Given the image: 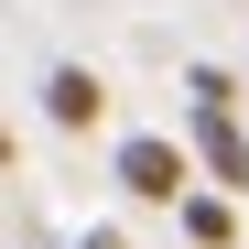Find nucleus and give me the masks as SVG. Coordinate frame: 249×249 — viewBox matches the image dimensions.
Masks as SVG:
<instances>
[{
    "instance_id": "obj_5",
    "label": "nucleus",
    "mask_w": 249,
    "mask_h": 249,
    "mask_svg": "<svg viewBox=\"0 0 249 249\" xmlns=\"http://www.w3.org/2000/svg\"><path fill=\"white\" fill-rule=\"evenodd\" d=\"M184 98H206V108H238V76H228V65H184Z\"/></svg>"
},
{
    "instance_id": "obj_6",
    "label": "nucleus",
    "mask_w": 249,
    "mask_h": 249,
    "mask_svg": "<svg viewBox=\"0 0 249 249\" xmlns=\"http://www.w3.org/2000/svg\"><path fill=\"white\" fill-rule=\"evenodd\" d=\"M0 162H11V130H0Z\"/></svg>"
},
{
    "instance_id": "obj_4",
    "label": "nucleus",
    "mask_w": 249,
    "mask_h": 249,
    "mask_svg": "<svg viewBox=\"0 0 249 249\" xmlns=\"http://www.w3.org/2000/svg\"><path fill=\"white\" fill-rule=\"evenodd\" d=\"M174 217H184V238H195V249H238V195H184Z\"/></svg>"
},
{
    "instance_id": "obj_1",
    "label": "nucleus",
    "mask_w": 249,
    "mask_h": 249,
    "mask_svg": "<svg viewBox=\"0 0 249 249\" xmlns=\"http://www.w3.org/2000/svg\"><path fill=\"white\" fill-rule=\"evenodd\" d=\"M119 184H130L141 206H184L195 195V152L174 130H130V141H119Z\"/></svg>"
},
{
    "instance_id": "obj_3",
    "label": "nucleus",
    "mask_w": 249,
    "mask_h": 249,
    "mask_svg": "<svg viewBox=\"0 0 249 249\" xmlns=\"http://www.w3.org/2000/svg\"><path fill=\"white\" fill-rule=\"evenodd\" d=\"M98 108H108V87L87 65H54L44 76V119H54V130H98Z\"/></svg>"
},
{
    "instance_id": "obj_2",
    "label": "nucleus",
    "mask_w": 249,
    "mask_h": 249,
    "mask_svg": "<svg viewBox=\"0 0 249 249\" xmlns=\"http://www.w3.org/2000/svg\"><path fill=\"white\" fill-rule=\"evenodd\" d=\"M184 152H195V174L217 184V195H238V184H249V130H238V108H206V98H195Z\"/></svg>"
}]
</instances>
